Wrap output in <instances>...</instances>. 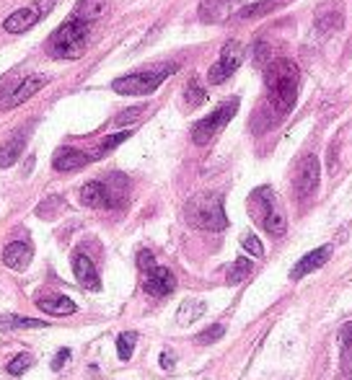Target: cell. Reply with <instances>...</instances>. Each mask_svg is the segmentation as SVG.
I'll list each match as a JSON object with an SVG mask.
<instances>
[{"mask_svg":"<svg viewBox=\"0 0 352 380\" xmlns=\"http://www.w3.org/2000/svg\"><path fill=\"white\" fill-rule=\"evenodd\" d=\"M50 323L39 318H23V316H0V331H16V329H44Z\"/></svg>","mask_w":352,"mask_h":380,"instance_id":"22","label":"cell"},{"mask_svg":"<svg viewBox=\"0 0 352 380\" xmlns=\"http://www.w3.org/2000/svg\"><path fill=\"white\" fill-rule=\"evenodd\" d=\"M23 148H26V129H23V132H16L14 137H8L6 143L0 145V168L14 165L16 161L21 158Z\"/></svg>","mask_w":352,"mask_h":380,"instance_id":"18","label":"cell"},{"mask_svg":"<svg viewBox=\"0 0 352 380\" xmlns=\"http://www.w3.org/2000/svg\"><path fill=\"white\" fill-rule=\"evenodd\" d=\"M31 365H34V357H31L29 352H21L18 357H14L11 362H8V373H11V375H23Z\"/></svg>","mask_w":352,"mask_h":380,"instance_id":"27","label":"cell"},{"mask_svg":"<svg viewBox=\"0 0 352 380\" xmlns=\"http://www.w3.org/2000/svg\"><path fill=\"white\" fill-rule=\"evenodd\" d=\"M34 6H36V11H39V16H47L55 8V0H34Z\"/></svg>","mask_w":352,"mask_h":380,"instance_id":"35","label":"cell"},{"mask_svg":"<svg viewBox=\"0 0 352 380\" xmlns=\"http://www.w3.org/2000/svg\"><path fill=\"white\" fill-rule=\"evenodd\" d=\"M107 11H109V0H80L78 8L73 11V16H78L83 21L94 23V21H99Z\"/></svg>","mask_w":352,"mask_h":380,"instance_id":"20","label":"cell"},{"mask_svg":"<svg viewBox=\"0 0 352 380\" xmlns=\"http://www.w3.org/2000/svg\"><path fill=\"white\" fill-rule=\"evenodd\" d=\"M249 212H252L254 220H257L270 236H277V238L285 236L288 220H285V212L280 210V202H277V197H274V192L270 187L254 189L252 197H249Z\"/></svg>","mask_w":352,"mask_h":380,"instance_id":"3","label":"cell"},{"mask_svg":"<svg viewBox=\"0 0 352 380\" xmlns=\"http://www.w3.org/2000/svg\"><path fill=\"white\" fill-rule=\"evenodd\" d=\"M36 21H42V16H39L36 6L18 8V11H14L11 16H6V21H3V29H6L8 34H23V31H29Z\"/></svg>","mask_w":352,"mask_h":380,"instance_id":"15","label":"cell"},{"mask_svg":"<svg viewBox=\"0 0 352 380\" xmlns=\"http://www.w3.org/2000/svg\"><path fill=\"white\" fill-rule=\"evenodd\" d=\"M241 246H244V249L252 254V256H257V259L265 256V249H262V244H259V238L254 236V233H246L244 241H241Z\"/></svg>","mask_w":352,"mask_h":380,"instance_id":"30","label":"cell"},{"mask_svg":"<svg viewBox=\"0 0 352 380\" xmlns=\"http://www.w3.org/2000/svg\"><path fill=\"white\" fill-rule=\"evenodd\" d=\"M31 256H34V249H31V244H26V241H11V244L3 249V264H6L8 269H16V272L26 269Z\"/></svg>","mask_w":352,"mask_h":380,"instance_id":"13","label":"cell"},{"mask_svg":"<svg viewBox=\"0 0 352 380\" xmlns=\"http://www.w3.org/2000/svg\"><path fill=\"white\" fill-rule=\"evenodd\" d=\"M331 256V246H321V249H316V251L306 254V256L298 261V264L290 269V280H303L306 274H311L314 269H319V266H324L326 261H329Z\"/></svg>","mask_w":352,"mask_h":380,"instance_id":"16","label":"cell"},{"mask_svg":"<svg viewBox=\"0 0 352 380\" xmlns=\"http://www.w3.org/2000/svg\"><path fill=\"white\" fill-rule=\"evenodd\" d=\"M137 266H140V269H153V254L151 251H140L137 254Z\"/></svg>","mask_w":352,"mask_h":380,"instance_id":"34","label":"cell"},{"mask_svg":"<svg viewBox=\"0 0 352 380\" xmlns=\"http://www.w3.org/2000/svg\"><path fill=\"white\" fill-rule=\"evenodd\" d=\"M252 269H254V261H249V259H236L233 261V266L228 269V282L230 285H238V282H244L249 274H252Z\"/></svg>","mask_w":352,"mask_h":380,"instance_id":"24","label":"cell"},{"mask_svg":"<svg viewBox=\"0 0 352 380\" xmlns=\"http://www.w3.org/2000/svg\"><path fill=\"white\" fill-rule=\"evenodd\" d=\"M88 161H94V156H88V153L78 151V148H60L55 153V158H52V165H55V171L60 173H68V171H78Z\"/></svg>","mask_w":352,"mask_h":380,"instance_id":"14","label":"cell"},{"mask_svg":"<svg viewBox=\"0 0 352 380\" xmlns=\"http://www.w3.org/2000/svg\"><path fill=\"white\" fill-rule=\"evenodd\" d=\"M236 112H238V99L223 101L220 107L213 109L205 119H200V122L192 127V143L194 145H208L210 140H213V137H215L218 132H220V129L233 119V116H236Z\"/></svg>","mask_w":352,"mask_h":380,"instance_id":"6","label":"cell"},{"mask_svg":"<svg viewBox=\"0 0 352 380\" xmlns=\"http://www.w3.org/2000/svg\"><path fill=\"white\" fill-rule=\"evenodd\" d=\"M145 293L153 295V298H166L169 293H174V287H176V280H174V274L166 269V266H153L148 269L145 274Z\"/></svg>","mask_w":352,"mask_h":380,"instance_id":"11","label":"cell"},{"mask_svg":"<svg viewBox=\"0 0 352 380\" xmlns=\"http://www.w3.org/2000/svg\"><path fill=\"white\" fill-rule=\"evenodd\" d=\"M298 67L290 60H274L265 72L267 99L280 114H288L298 99Z\"/></svg>","mask_w":352,"mask_h":380,"instance_id":"1","label":"cell"},{"mask_svg":"<svg viewBox=\"0 0 352 380\" xmlns=\"http://www.w3.org/2000/svg\"><path fill=\"white\" fill-rule=\"evenodd\" d=\"M174 70H176L174 65H166V67H156V70L129 72V75L117 78L114 83H112V88L122 96H148V94H153Z\"/></svg>","mask_w":352,"mask_h":380,"instance_id":"5","label":"cell"},{"mask_svg":"<svg viewBox=\"0 0 352 380\" xmlns=\"http://www.w3.org/2000/svg\"><path fill=\"white\" fill-rule=\"evenodd\" d=\"M80 202L86 207H114L117 205V194L112 189L109 181H88L86 187L80 189Z\"/></svg>","mask_w":352,"mask_h":380,"instance_id":"9","label":"cell"},{"mask_svg":"<svg viewBox=\"0 0 352 380\" xmlns=\"http://www.w3.org/2000/svg\"><path fill=\"white\" fill-rule=\"evenodd\" d=\"M135 342H137L135 331H124V334L117 337V354H119V359L127 362V359L132 357V352H135Z\"/></svg>","mask_w":352,"mask_h":380,"instance_id":"25","label":"cell"},{"mask_svg":"<svg viewBox=\"0 0 352 380\" xmlns=\"http://www.w3.org/2000/svg\"><path fill=\"white\" fill-rule=\"evenodd\" d=\"M223 334H225V326L223 323H215V326H210L208 331H202L200 337H197V344H213V342H218Z\"/></svg>","mask_w":352,"mask_h":380,"instance_id":"29","label":"cell"},{"mask_svg":"<svg viewBox=\"0 0 352 380\" xmlns=\"http://www.w3.org/2000/svg\"><path fill=\"white\" fill-rule=\"evenodd\" d=\"M238 0H202L200 3V21L202 23H223L236 11Z\"/></svg>","mask_w":352,"mask_h":380,"instance_id":"12","label":"cell"},{"mask_svg":"<svg viewBox=\"0 0 352 380\" xmlns=\"http://www.w3.org/2000/svg\"><path fill=\"white\" fill-rule=\"evenodd\" d=\"M202 313H205V303L202 300H184L181 303L179 313H176V321H179L181 326H189V323L197 321Z\"/></svg>","mask_w":352,"mask_h":380,"instance_id":"23","label":"cell"},{"mask_svg":"<svg viewBox=\"0 0 352 380\" xmlns=\"http://www.w3.org/2000/svg\"><path fill=\"white\" fill-rule=\"evenodd\" d=\"M47 75H31V78H23L18 86H14V91L8 96H3L0 99V109H16L21 107L23 101H29L31 96L36 94V91H42V86L47 83Z\"/></svg>","mask_w":352,"mask_h":380,"instance_id":"10","label":"cell"},{"mask_svg":"<svg viewBox=\"0 0 352 380\" xmlns=\"http://www.w3.org/2000/svg\"><path fill=\"white\" fill-rule=\"evenodd\" d=\"M184 101H187V107H200L202 101H205V88L197 83V80H189L187 83V91H184Z\"/></svg>","mask_w":352,"mask_h":380,"instance_id":"28","label":"cell"},{"mask_svg":"<svg viewBox=\"0 0 352 380\" xmlns=\"http://www.w3.org/2000/svg\"><path fill=\"white\" fill-rule=\"evenodd\" d=\"M137 114H143V107H135V109H127V112H122V114L117 116L114 119V124H127V122H132Z\"/></svg>","mask_w":352,"mask_h":380,"instance_id":"33","label":"cell"},{"mask_svg":"<svg viewBox=\"0 0 352 380\" xmlns=\"http://www.w3.org/2000/svg\"><path fill=\"white\" fill-rule=\"evenodd\" d=\"M161 367H164V370H171V367H174V357L169 354V352H164V354H161Z\"/></svg>","mask_w":352,"mask_h":380,"instance_id":"36","label":"cell"},{"mask_svg":"<svg viewBox=\"0 0 352 380\" xmlns=\"http://www.w3.org/2000/svg\"><path fill=\"white\" fill-rule=\"evenodd\" d=\"M319 158L316 156H303L301 163H298V171H295V194L298 200H311L319 189Z\"/></svg>","mask_w":352,"mask_h":380,"instance_id":"8","label":"cell"},{"mask_svg":"<svg viewBox=\"0 0 352 380\" xmlns=\"http://www.w3.org/2000/svg\"><path fill=\"white\" fill-rule=\"evenodd\" d=\"M88 26L91 23L70 16L68 21H63L58 29L52 31L47 39V52L55 60H78L86 55L88 50Z\"/></svg>","mask_w":352,"mask_h":380,"instance_id":"2","label":"cell"},{"mask_svg":"<svg viewBox=\"0 0 352 380\" xmlns=\"http://www.w3.org/2000/svg\"><path fill=\"white\" fill-rule=\"evenodd\" d=\"M68 359H70V349L65 347V349H60L58 354H55V359H52V370H55V373H60Z\"/></svg>","mask_w":352,"mask_h":380,"instance_id":"32","label":"cell"},{"mask_svg":"<svg viewBox=\"0 0 352 380\" xmlns=\"http://www.w3.org/2000/svg\"><path fill=\"white\" fill-rule=\"evenodd\" d=\"M184 217H187L192 228L200 230H223L228 225L223 200L218 194H197V197H192L187 202V207H184Z\"/></svg>","mask_w":352,"mask_h":380,"instance_id":"4","label":"cell"},{"mask_svg":"<svg viewBox=\"0 0 352 380\" xmlns=\"http://www.w3.org/2000/svg\"><path fill=\"white\" fill-rule=\"evenodd\" d=\"M316 26H319L321 31H334V29H339V26H342V16H339V13H331L329 18H326V16L321 13V16L316 18Z\"/></svg>","mask_w":352,"mask_h":380,"instance_id":"31","label":"cell"},{"mask_svg":"<svg viewBox=\"0 0 352 380\" xmlns=\"http://www.w3.org/2000/svg\"><path fill=\"white\" fill-rule=\"evenodd\" d=\"M73 272H75V280L86 287V290H99L101 287L94 261H91L86 254H75V256H73Z\"/></svg>","mask_w":352,"mask_h":380,"instance_id":"17","label":"cell"},{"mask_svg":"<svg viewBox=\"0 0 352 380\" xmlns=\"http://www.w3.org/2000/svg\"><path fill=\"white\" fill-rule=\"evenodd\" d=\"M39 308L44 310V313H50V316H70V313H75V303L68 298V295H55V298H42V300L36 303Z\"/></svg>","mask_w":352,"mask_h":380,"instance_id":"19","label":"cell"},{"mask_svg":"<svg viewBox=\"0 0 352 380\" xmlns=\"http://www.w3.org/2000/svg\"><path fill=\"white\" fill-rule=\"evenodd\" d=\"M285 3H288V0H259V3H252V6L241 8V11L236 13V18H262V16L282 8Z\"/></svg>","mask_w":352,"mask_h":380,"instance_id":"21","label":"cell"},{"mask_svg":"<svg viewBox=\"0 0 352 380\" xmlns=\"http://www.w3.org/2000/svg\"><path fill=\"white\" fill-rule=\"evenodd\" d=\"M241 63H244V44L241 42H225L223 50H220V58L215 60V65L210 67L208 72V80L213 83V86H220V83H225V80L233 75V72L241 67Z\"/></svg>","mask_w":352,"mask_h":380,"instance_id":"7","label":"cell"},{"mask_svg":"<svg viewBox=\"0 0 352 380\" xmlns=\"http://www.w3.org/2000/svg\"><path fill=\"white\" fill-rule=\"evenodd\" d=\"M132 135V132H117V135H109L104 143L99 145V151L94 153V158H101V156H107V153H112L117 148V145H122L127 137Z\"/></svg>","mask_w":352,"mask_h":380,"instance_id":"26","label":"cell"}]
</instances>
